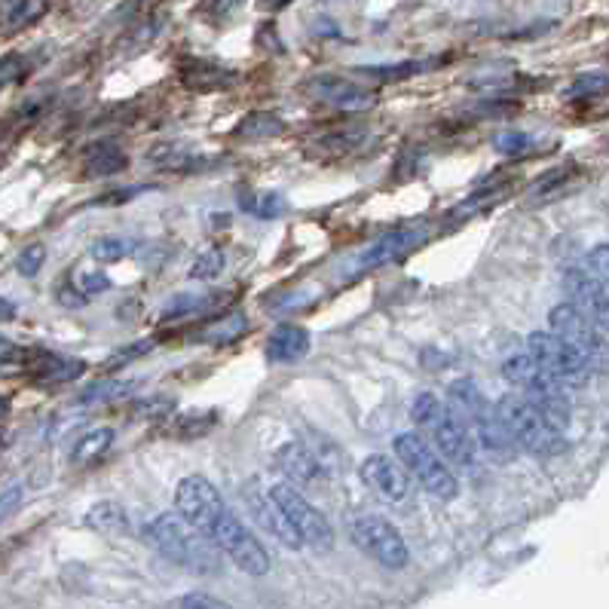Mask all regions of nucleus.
<instances>
[{"label": "nucleus", "mask_w": 609, "mask_h": 609, "mask_svg": "<svg viewBox=\"0 0 609 609\" xmlns=\"http://www.w3.org/2000/svg\"><path fill=\"white\" fill-rule=\"evenodd\" d=\"M141 539L154 548L160 557H166L169 564H178L190 573L199 576H215L221 570V548L202 533L196 530L181 512L169 515H157L150 524H144Z\"/></svg>", "instance_id": "obj_1"}, {"label": "nucleus", "mask_w": 609, "mask_h": 609, "mask_svg": "<svg viewBox=\"0 0 609 609\" xmlns=\"http://www.w3.org/2000/svg\"><path fill=\"white\" fill-rule=\"evenodd\" d=\"M411 417L417 420V426L429 435V441L438 447V453L444 456L447 463L460 466V469H472L475 466V435L469 432V426L453 414V408L447 401H441L432 392H420L411 404Z\"/></svg>", "instance_id": "obj_2"}, {"label": "nucleus", "mask_w": 609, "mask_h": 609, "mask_svg": "<svg viewBox=\"0 0 609 609\" xmlns=\"http://www.w3.org/2000/svg\"><path fill=\"white\" fill-rule=\"evenodd\" d=\"M502 377L509 380L518 392H524L536 408L548 417L551 426H557L561 432H567L570 426V395H567V383L557 380L536 355L524 352V355H512V359L502 362Z\"/></svg>", "instance_id": "obj_3"}, {"label": "nucleus", "mask_w": 609, "mask_h": 609, "mask_svg": "<svg viewBox=\"0 0 609 609\" xmlns=\"http://www.w3.org/2000/svg\"><path fill=\"white\" fill-rule=\"evenodd\" d=\"M496 414L505 426V432L512 435V441L527 450L530 456H542V460H548V456H557L561 450H567V438L564 432L551 426L548 417L536 408V404L518 392V395H502L496 401Z\"/></svg>", "instance_id": "obj_4"}, {"label": "nucleus", "mask_w": 609, "mask_h": 609, "mask_svg": "<svg viewBox=\"0 0 609 609\" xmlns=\"http://www.w3.org/2000/svg\"><path fill=\"white\" fill-rule=\"evenodd\" d=\"M447 404L453 408V414L469 426L478 447H484L490 456H496V460H509V456L515 453L518 444L512 441L509 432H505V426H502V420L496 414V404H487L481 389L472 380L450 383Z\"/></svg>", "instance_id": "obj_5"}, {"label": "nucleus", "mask_w": 609, "mask_h": 609, "mask_svg": "<svg viewBox=\"0 0 609 609\" xmlns=\"http://www.w3.org/2000/svg\"><path fill=\"white\" fill-rule=\"evenodd\" d=\"M392 450H395L398 460L404 463V469H408L423 484V490L432 499H441V502H453L456 499V493H460V481H456V475L447 469L444 456L423 435L401 432V435H395Z\"/></svg>", "instance_id": "obj_6"}, {"label": "nucleus", "mask_w": 609, "mask_h": 609, "mask_svg": "<svg viewBox=\"0 0 609 609\" xmlns=\"http://www.w3.org/2000/svg\"><path fill=\"white\" fill-rule=\"evenodd\" d=\"M548 331H554L557 337H564L570 346H576L588 365L594 368V374H609V343L603 340V328H597L576 303H557L548 313Z\"/></svg>", "instance_id": "obj_7"}, {"label": "nucleus", "mask_w": 609, "mask_h": 609, "mask_svg": "<svg viewBox=\"0 0 609 609\" xmlns=\"http://www.w3.org/2000/svg\"><path fill=\"white\" fill-rule=\"evenodd\" d=\"M270 493L276 496V502L282 505V512L288 515V521L294 524V530L300 533L303 545L319 551V554H328L334 548V527L331 521L322 515V509L303 496L291 481H279L270 487Z\"/></svg>", "instance_id": "obj_8"}, {"label": "nucleus", "mask_w": 609, "mask_h": 609, "mask_svg": "<svg viewBox=\"0 0 609 609\" xmlns=\"http://www.w3.org/2000/svg\"><path fill=\"white\" fill-rule=\"evenodd\" d=\"M175 512H181L196 530H202L209 539L218 530V524L230 515L221 490L202 475H187L175 487Z\"/></svg>", "instance_id": "obj_9"}, {"label": "nucleus", "mask_w": 609, "mask_h": 609, "mask_svg": "<svg viewBox=\"0 0 609 609\" xmlns=\"http://www.w3.org/2000/svg\"><path fill=\"white\" fill-rule=\"evenodd\" d=\"M349 536H352L355 548L365 551L380 567H386V570L408 567V557H411L408 545H404L401 533L389 521H383L377 515H362L349 524Z\"/></svg>", "instance_id": "obj_10"}, {"label": "nucleus", "mask_w": 609, "mask_h": 609, "mask_svg": "<svg viewBox=\"0 0 609 609\" xmlns=\"http://www.w3.org/2000/svg\"><path fill=\"white\" fill-rule=\"evenodd\" d=\"M527 352L536 355V359H539L557 380L567 383L570 389L585 386L588 377L594 374V368L588 365L585 355H582L576 346H570L564 337H557L554 331H536V334H530V337H527Z\"/></svg>", "instance_id": "obj_11"}, {"label": "nucleus", "mask_w": 609, "mask_h": 609, "mask_svg": "<svg viewBox=\"0 0 609 609\" xmlns=\"http://www.w3.org/2000/svg\"><path fill=\"white\" fill-rule=\"evenodd\" d=\"M212 542L230 557V561L248 573V576H267L270 573V554L267 548L258 542V536L251 533L233 512L218 524V530L212 533Z\"/></svg>", "instance_id": "obj_12"}, {"label": "nucleus", "mask_w": 609, "mask_h": 609, "mask_svg": "<svg viewBox=\"0 0 609 609\" xmlns=\"http://www.w3.org/2000/svg\"><path fill=\"white\" fill-rule=\"evenodd\" d=\"M245 505H248L251 518H255L279 545H285V548H291V551L303 548L300 533L294 530V524H291L288 515L282 512V505L276 502V496L258 490V481H251V484L245 487Z\"/></svg>", "instance_id": "obj_13"}, {"label": "nucleus", "mask_w": 609, "mask_h": 609, "mask_svg": "<svg viewBox=\"0 0 609 609\" xmlns=\"http://www.w3.org/2000/svg\"><path fill=\"white\" fill-rule=\"evenodd\" d=\"M273 463L297 487H322L325 484V472H328L325 463L319 460V453L303 441H285L276 450Z\"/></svg>", "instance_id": "obj_14"}, {"label": "nucleus", "mask_w": 609, "mask_h": 609, "mask_svg": "<svg viewBox=\"0 0 609 609\" xmlns=\"http://www.w3.org/2000/svg\"><path fill=\"white\" fill-rule=\"evenodd\" d=\"M564 291L570 297V303L609 334V291L600 285V279L594 273H585V270H567L564 273Z\"/></svg>", "instance_id": "obj_15"}, {"label": "nucleus", "mask_w": 609, "mask_h": 609, "mask_svg": "<svg viewBox=\"0 0 609 609\" xmlns=\"http://www.w3.org/2000/svg\"><path fill=\"white\" fill-rule=\"evenodd\" d=\"M404 463L398 460H389L386 453H371L368 460L362 463L359 475L365 481V487L371 493H377L383 502H404L408 499V490H411V481H408V472L401 469Z\"/></svg>", "instance_id": "obj_16"}, {"label": "nucleus", "mask_w": 609, "mask_h": 609, "mask_svg": "<svg viewBox=\"0 0 609 609\" xmlns=\"http://www.w3.org/2000/svg\"><path fill=\"white\" fill-rule=\"evenodd\" d=\"M307 92L316 98V101H325V105L337 108V111H368L377 95L359 83H352L346 77H337V74H319L307 83Z\"/></svg>", "instance_id": "obj_17"}, {"label": "nucleus", "mask_w": 609, "mask_h": 609, "mask_svg": "<svg viewBox=\"0 0 609 609\" xmlns=\"http://www.w3.org/2000/svg\"><path fill=\"white\" fill-rule=\"evenodd\" d=\"M426 239V230L423 227H398L392 230L389 236H383L380 242H374L365 255H362V267H383V264H392L398 258H404L408 251H414L420 242Z\"/></svg>", "instance_id": "obj_18"}, {"label": "nucleus", "mask_w": 609, "mask_h": 609, "mask_svg": "<svg viewBox=\"0 0 609 609\" xmlns=\"http://www.w3.org/2000/svg\"><path fill=\"white\" fill-rule=\"evenodd\" d=\"M178 77L193 92H224L236 83V74L209 59H187L178 68Z\"/></svg>", "instance_id": "obj_19"}, {"label": "nucleus", "mask_w": 609, "mask_h": 609, "mask_svg": "<svg viewBox=\"0 0 609 609\" xmlns=\"http://www.w3.org/2000/svg\"><path fill=\"white\" fill-rule=\"evenodd\" d=\"M307 352H310V331L300 325H291V322L279 325L267 340V359L276 365L300 362Z\"/></svg>", "instance_id": "obj_20"}, {"label": "nucleus", "mask_w": 609, "mask_h": 609, "mask_svg": "<svg viewBox=\"0 0 609 609\" xmlns=\"http://www.w3.org/2000/svg\"><path fill=\"white\" fill-rule=\"evenodd\" d=\"M126 166H129V157H126V150L120 144H114V141H95L92 147H86L80 172L86 178H111V175H120Z\"/></svg>", "instance_id": "obj_21"}, {"label": "nucleus", "mask_w": 609, "mask_h": 609, "mask_svg": "<svg viewBox=\"0 0 609 609\" xmlns=\"http://www.w3.org/2000/svg\"><path fill=\"white\" fill-rule=\"evenodd\" d=\"M86 524L95 533L108 536V539H126L132 533L129 512L123 509V505H117V502H98V505H92V509L86 512Z\"/></svg>", "instance_id": "obj_22"}, {"label": "nucleus", "mask_w": 609, "mask_h": 609, "mask_svg": "<svg viewBox=\"0 0 609 609\" xmlns=\"http://www.w3.org/2000/svg\"><path fill=\"white\" fill-rule=\"evenodd\" d=\"M150 163L163 172H178V175H190L206 169L209 160L199 154V150H187V147H175V144H163L150 150Z\"/></svg>", "instance_id": "obj_23"}, {"label": "nucleus", "mask_w": 609, "mask_h": 609, "mask_svg": "<svg viewBox=\"0 0 609 609\" xmlns=\"http://www.w3.org/2000/svg\"><path fill=\"white\" fill-rule=\"evenodd\" d=\"M285 132V120L273 111H255V114H248L239 120L236 126V138L242 141H264V138H276Z\"/></svg>", "instance_id": "obj_24"}, {"label": "nucleus", "mask_w": 609, "mask_h": 609, "mask_svg": "<svg viewBox=\"0 0 609 609\" xmlns=\"http://www.w3.org/2000/svg\"><path fill=\"white\" fill-rule=\"evenodd\" d=\"M114 444V429H92L86 432L74 447H71V463L74 466H92L95 460H101Z\"/></svg>", "instance_id": "obj_25"}, {"label": "nucleus", "mask_w": 609, "mask_h": 609, "mask_svg": "<svg viewBox=\"0 0 609 609\" xmlns=\"http://www.w3.org/2000/svg\"><path fill=\"white\" fill-rule=\"evenodd\" d=\"M215 307V294H175L166 307H163V313H160V319L163 322H172V319H190V316H199V313H206V310H212Z\"/></svg>", "instance_id": "obj_26"}, {"label": "nucleus", "mask_w": 609, "mask_h": 609, "mask_svg": "<svg viewBox=\"0 0 609 609\" xmlns=\"http://www.w3.org/2000/svg\"><path fill=\"white\" fill-rule=\"evenodd\" d=\"M175 426H172V435L181 438V441H190V438H202L209 435L215 426H218V414L215 411H196V414H187V417H172Z\"/></svg>", "instance_id": "obj_27"}, {"label": "nucleus", "mask_w": 609, "mask_h": 609, "mask_svg": "<svg viewBox=\"0 0 609 609\" xmlns=\"http://www.w3.org/2000/svg\"><path fill=\"white\" fill-rule=\"evenodd\" d=\"M239 209L270 221L285 212V199L279 193H245V196H239Z\"/></svg>", "instance_id": "obj_28"}, {"label": "nucleus", "mask_w": 609, "mask_h": 609, "mask_svg": "<svg viewBox=\"0 0 609 609\" xmlns=\"http://www.w3.org/2000/svg\"><path fill=\"white\" fill-rule=\"evenodd\" d=\"M175 408H178V404L169 395H147V398H138L132 404V417L150 420V423H163V420H172Z\"/></svg>", "instance_id": "obj_29"}, {"label": "nucleus", "mask_w": 609, "mask_h": 609, "mask_svg": "<svg viewBox=\"0 0 609 609\" xmlns=\"http://www.w3.org/2000/svg\"><path fill=\"white\" fill-rule=\"evenodd\" d=\"M245 328H248V319H245L242 313H233V316H227V319H221V322H212L199 337L206 340V343H212V346H227V343H233Z\"/></svg>", "instance_id": "obj_30"}, {"label": "nucleus", "mask_w": 609, "mask_h": 609, "mask_svg": "<svg viewBox=\"0 0 609 609\" xmlns=\"http://www.w3.org/2000/svg\"><path fill=\"white\" fill-rule=\"evenodd\" d=\"M132 386L129 383H120V380H95L92 386H86L80 392V404H86V408H92V404H108L120 395H126Z\"/></svg>", "instance_id": "obj_31"}, {"label": "nucleus", "mask_w": 609, "mask_h": 609, "mask_svg": "<svg viewBox=\"0 0 609 609\" xmlns=\"http://www.w3.org/2000/svg\"><path fill=\"white\" fill-rule=\"evenodd\" d=\"M435 62H401V65H377V68H359L362 77H374V80H404L414 77L426 68H432Z\"/></svg>", "instance_id": "obj_32"}, {"label": "nucleus", "mask_w": 609, "mask_h": 609, "mask_svg": "<svg viewBox=\"0 0 609 609\" xmlns=\"http://www.w3.org/2000/svg\"><path fill=\"white\" fill-rule=\"evenodd\" d=\"M129 255V242L117 239V236H105V239H95L89 248V258L98 264H117Z\"/></svg>", "instance_id": "obj_33"}, {"label": "nucleus", "mask_w": 609, "mask_h": 609, "mask_svg": "<svg viewBox=\"0 0 609 609\" xmlns=\"http://www.w3.org/2000/svg\"><path fill=\"white\" fill-rule=\"evenodd\" d=\"M224 270V251L221 248H209L202 251V255L190 264V279H199V282H209V279H218V273Z\"/></svg>", "instance_id": "obj_34"}, {"label": "nucleus", "mask_w": 609, "mask_h": 609, "mask_svg": "<svg viewBox=\"0 0 609 609\" xmlns=\"http://www.w3.org/2000/svg\"><path fill=\"white\" fill-rule=\"evenodd\" d=\"M530 147H533V138L527 132H518V129L499 132L493 138V150H499L502 157H524Z\"/></svg>", "instance_id": "obj_35"}, {"label": "nucleus", "mask_w": 609, "mask_h": 609, "mask_svg": "<svg viewBox=\"0 0 609 609\" xmlns=\"http://www.w3.org/2000/svg\"><path fill=\"white\" fill-rule=\"evenodd\" d=\"M606 89H609V77L606 74H582L567 89V98H573V101H579V98H597Z\"/></svg>", "instance_id": "obj_36"}, {"label": "nucleus", "mask_w": 609, "mask_h": 609, "mask_svg": "<svg viewBox=\"0 0 609 609\" xmlns=\"http://www.w3.org/2000/svg\"><path fill=\"white\" fill-rule=\"evenodd\" d=\"M150 349H154V343L150 340H138V343H129V346H123V349H117L114 355H108L105 359V371H117V368H126L129 362H135V359H141V355H147Z\"/></svg>", "instance_id": "obj_37"}, {"label": "nucleus", "mask_w": 609, "mask_h": 609, "mask_svg": "<svg viewBox=\"0 0 609 609\" xmlns=\"http://www.w3.org/2000/svg\"><path fill=\"white\" fill-rule=\"evenodd\" d=\"M43 261H46V248L40 245V242H34V245H28V248H22L19 251V261H16V267H19V273L22 276H37L40 273V267H43Z\"/></svg>", "instance_id": "obj_38"}, {"label": "nucleus", "mask_w": 609, "mask_h": 609, "mask_svg": "<svg viewBox=\"0 0 609 609\" xmlns=\"http://www.w3.org/2000/svg\"><path fill=\"white\" fill-rule=\"evenodd\" d=\"M588 270L600 279V285L609 291V245H594L588 251Z\"/></svg>", "instance_id": "obj_39"}, {"label": "nucleus", "mask_w": 609, "mask_h": 609, "mask_svg": "<svg viewBox=\"0 0 609 609\" xmlns=\"http://www.w3.org/2000/svg\"><path fill=\"white\" fill-rule=\"evenodd\" d=\"M172 606H184V609H221V606H227V603L218 600V597H209V594H184V597H178Z\"/></svg>", "instance_id": "obj_40"}, {"label": "nucleus", "mask_w": 609, "mask_h": 609, "mask_svg": "<svg viewBox=\"0 0 609 609\" xmlns=\"http://www.w3.org/2000/svg\"><path fill=\"white\" fill-rule=\"evenodd\" d=\"M111 288V279L105 276V273H80V291L86 294V297H95V294H101V291H108Z\"/></svg>", "instance_id": "obj_41"}, {"label": "nucleus", "mask_w": 609, "mask_h": 609, "mask_svg": "<svg viewBox=\"0 0 609 609\" xmlns=\"http://www.w3.org/2000/svg\"><path fill=\"white\" fill-rule=\"evenodd\" d=\"M59 303H62V307H71V310H80V307H86V294L80 291V285L74 288V285H59Z\"/></svg>", "instance_id": "obj_42"}, {"label": "nucleus", "mask_w": 609, "mask_h": 609, "mask_svg": "<svg viewBox=\"0 0 609 609\" xmlns=\"http://www.w3.org/2000/svg\"><path fill=\"white\" fill-rule=\"evenodd\" d=\"M13 313H16L13 300H10V297H4V322H10V319H13Z\"/></svg>", "instance_id": "obj_43"}, {"label": "nucleus", "mask_w": 609, "mask_h": 609, "mask_svg": "<svg viewBox=\"0 0 609 609\" xmlns=\"http://www.w3.org/2000/svg\"><path fill=\"white\" fill-rule=\"evenodd\" d=\"M285 4H288V0H264L267 10H279V7H285Z\"/></svg>", "instance_id": "obj_44"}]
</instances>
